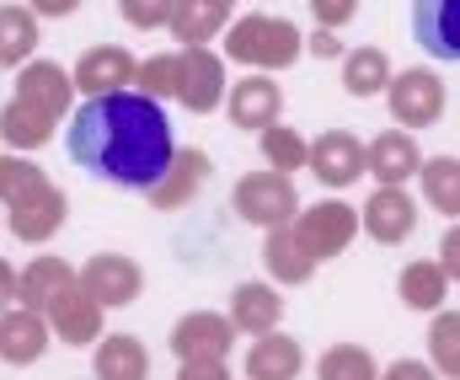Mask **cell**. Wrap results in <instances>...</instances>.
Wrapping results in <instances>:
<instances>
[{"label": "cell", "instance_id": "obj_1", "mask_svg": "<svg viewBox=\"0 0 460 380\" xmlns=\"http://www.w3.org/2000/svg\"><path fill=\"white\" fill-rule=\"evenodd\" d=\"M70 155L92 177H108L118 188H155L177 155L172 124L161 102L139 92H113V97H86L70 119Z\"/></svg>", "mask_w": 460, "mask_h": 380}, {"label": "cell", "instance_id": "obj_2", "mask_svg": "<svg viewBox=\"0 0 460 380\" xmlns=\"http://www.w3.org/2000/svg\"><path fill=\"white\" fill-rule=\"evenodd\" d=\"M226 54L235 65H246L252 75H273V70H289L300 54H305V38L289 16H241L226 38Z\"/></svg>", "mask_w": 460, "mask_h": 380}, {"label": "cell", "instance_id": "obj_3", "mask_svg": "<svg viewBox=\"0 0 460 380\" xmlns=\"http://www.w3.org/2000/svg\"><path fill=\"white\" fill-rule=\"evenodd\" d=\"M230 204H235V215H241L246 225H257V231H279V225H289V220L300 215V188H295V177L262 166V172H246V177L235 182Z\"/></svg>", "mask_w": 460, "mask_h": 380}, {"label": "cell", "instance_id": "obj_4", "mask_svg": "<svg viewBox=\"0 0 460 380\" xmlns=\"http://www.w3.org/2000/svg\"><path fill=\"white\" fill-rule=\"evenodd\" d=\"M385 108H391V119H396L402 128H429V124L445 119L450 92H445V81H439L434 70L412 65V70L391 75V86H385Z\"/></svg>", "mask_w": 460, "mask_h": 380}, {"label": "cell", "instance_id": "obj_5", "mask_svg": "<svg viewBox=\"0 0 460 380\" xmlns=\"http://www.w3.org/2000/svg\"><path fill=\"white\" fill-rule=\"evenodd\" d=\"M289 231H295V242L316 257V262H327V257L348 252V242L358 236V209L343 204V199H322V204L300 209L289 220Z\"/></svg>", "mask_w": 460, "mask_h": 380}, {"label": "cell", "instance_id": "obj_6", "mask_svg": "<svg viewBox=\"0 0 460 380\" xmlns=\"http://www.w3.org/2000/svg\"><path fill=\"white\" fill-rule=\"evenodd\" d=\"M177 102L188 113H215L226 102V59L215 49H177Z\"/></svg>", "mask_w": 460, "mask_h": 380}, {"label": "cell", "instance_id": "obj_7", "mask_svg": "<svg viewBox=\"0 0 460 380\" xmlns=\"http://www.w3.org/2000/svg\"><path fill=\"white\" fill-rule=\"evenodd\" d=\"M75 278H81V289H86L102 311L128 305V300L145 289V268H139L128 252H97V257H86V268H75Z\"/></svg>", "mask_w": 460, "mask_h": 380}, {"label": "cell", "instance_id": "obj_8", "mask_svg": "<svg viewBox=\"0 0 460 380\" xmlns=\"http://www.w3.org/2000/svg\"><path fill=\"white\" fill-rule=\"evenodd\" d=\"M16 102H27V108H38L43 119L59 124L70 113V102H75V81H70V70L59 59H27L16 70Z\"/></svg>", "mask_w": 460, "mask_h": 380}, {"label": "cell", "instance_id": "obj_9", "mask_svg": "<svg viewBox=\"0 0 460 380\" xmlns=\"http://www.w3.org/2000/svg\"><path fill=\"white\" fill-rule=\"evenodd\" d=\"M134 75H139V59H134L128 49H118V43L86 49V54L75 59V70H70V81H75L81 97H113V92H128Z\"/></svg>", "mask_w": 460, "mask_h": 380}, {"label": "cell", "instance_id": "obj_10", "mask_svg": "<svg viewBox=\"0 0 460 380\" xmlns=\"http://www.w3.org/2000/svg\"><path fill=\"white\" fill-rule=\"evenodd\" d=\"M305 172H316V182H327V188H353L369 172V150L358 145V134L327 128V134L311 139V166Z\"/></svg>", "mask_w": 460, "mask_h": 380}, {"label": "cell", "instance_id": "obj_11", "mask_svg": "<svg viewBox=\"0 0 460 380\" xmlns=\"http://www.w3.org/2000/svg\"><path fill=\"white\" fill-rule=\"evenodd\" d=\"M358 225L369 231V242L402 247V242H412V231H418V204H412L407 188H375V193L364 199V209H358Z\"/></svg>", "mask_w": 460, "mask_h": 380}, {"label": "cell", "instance_id": "obj_12", "mask_svg": "<svg viewBox=\"0 0 460 380\" xmlns=\"http://www.w3.org/2000/svg\"><path fill=\"white\" fill-rule=\"evenodd\" d=\"M230 343H235V327L220 311H188L177 327H172V354L177 365H199V359H230Z\"/></svg>", "mask_w": 460, "mask_h": 380}, {"label": "cell", "instance_id": "obj_13", "mask_svg": "<svg viewBox=\"0 0 460 380\" xmlns=\"http://www.w3.org/2000/svg\"><path fill=\"white\" fill-rule=\"evenodd\" d=\"M43 322H49V332H54L59 343H75V349H86V343H102V305H97V300L81 289V278L49 300Z\"/></svg>", "mask_w": 460, "mask_h": 380}, {"label": "cell", "instance_id": "obj_14", "mask_svg": "<svg viewBox=\"0 0 460 380\" xmlns=\"http://www.w3.org/2000/svg\"><path fill=\"white\" fill-rule=\"evenodd\" d=\"M65 188H54V182H43V188H32L27 199H16L11 209H5V225H11V236L16 242H27V247H38V242H49L59 225H65Z\"/></svg>", "mask_w": 460, "mask_h": 380}, {"label": "cell", "instance_id": "obj_15", "mask_svg": "<svg viewBox=\"0 0 460 380\" xmlns=\"http://www.w3.org/2000/svg\"><path fill=\"white\" fill-rule=\"evenodd\" d=\"M364 150H369V177H375L380 188H407V177L423 172V150H418L412 128H385V134H375Z\"/></svg>", "mask_w": 460, "mask_h": 380}, {"label": "cell", "instance_id": "obj_16", "mask_svg": "<svg viewBox=\"0 0 460 380\" xmlns=\"http://www.w3.org/2000/svg\"><path fill=\"white\" fill-rule=\"evenodd\" d=\"M49 343H54V332H49V322H43V311H27V305H11V311H0V359L5 365H38L43 354H49Z\"/></svg>", "mask_w": 460, "mask_h": 380}, {"label": "cell", "instance_id": "obj_17", "mask_svg": "<svg viewBox=\"0 0 460 380\" xmlns=\"http://www.w3.org/2000/svg\"><path fill=\"white\" fill-rule=\"evenodd\" d=\"M279 316H284V295H279L273 284L246 278V284L230 289V327H235V332L268 338V332H279Z\"/></svg>", "mask_w": 460, "mask_h": 380}, {"label": "cell", "instance_id": "obj_18", "mask_svg": "<svg viewBox=\"0 0 460 380\" xmlns=\"http://www.w3.org/2000/svg\"><path fill=\"white\" fill-rule=\"evenodd\" d=\"M279 113H284V92H279L273 75H246V81L230 86V124L235 128L262 134V128L279 124Z\"/></svg>", "mask_w": 460, "mask_h": 380}, {"label": "cell", "instance_id": "obj_19", "mask_svg": "<svg viewBox=\"0 0 460 380\" xmlns=\"http://www.w3.org/2000/svg\"><path fill=\"white\" fill-rule=\"evenodd\" d=\"M412 38L434 59H460V0H412Z\"/></svg>", "mask_w": 460, "mask_h": 380}, {"label": "cell", "instance_id": "obj_20", "mask_svg": "<svg viewBox=\"0 0 460 380\" xmlns=\"http://www.w3.org/2000/svg\"><path fill=\"white\" fill-rule=\"evenodd\" d=\"M204 182H209V155L204 150H177L172 166H166V177L150 188V204L155 209H182V204L199 199Z\"/></svg>", "mask_w": 460, "mask_h": 380}, {"label": "cell", "instance_id": "obj_21", "mask_svg": "<svg viewBox=\"0 0 460 380\" xmlns=\"http://www.w3.org/2000/svg\"><path fill=\"white\" fill-rule=\"evenodd\" d=\"M230 22V5L226 0H177L172 5V22L166 32L182 43V49H209V38H220Z\"/></svg>", "mask_w": 460, "mask_h": 380}, {"label": "cell", "instance_id": "obj_22", "mask_svg": "<svg viewBox=\"0 0 460 380\" xmlns=\"http://www.w3.org/2000/svg\"><path fill=\"white\" fill-rule=\"evenodd\" d=\"M75 284V268L65 262V257L43 252L32 257L22 273H16V305H27V311H49V300L59 295V289H70Z\"/></svg>", "mask_w": 460, "mask_h": 380}, {"label": "cell", "instance_id": "obj_23", "mask_svg": "<svg viewBox=\"0 0 460 380\" xmlns=\"http://www.w3.org/2000/svg\"><path fill=\"white\" fill-rule=\"evenodd\" d=\"M396 295H402V305H407V311H423V316H434V311H445L450 273L439 268V257H418V262H407V268H402V278H396Z\"/></svg>", "mask_w": 460, "mask_h": 380}, {"label": "cell", "instance_id": "obj_24", "mask_svg": "<svg viewBox=\"0 0 460 380\" xmlns=\"http://www.w3.org/2000/svg\"><path fill=\"white\" fill-rule=\"evenodd\" d=\"M92 376L97 380H150V349L134 332H108L92 354Z\"/></svg>", "mask_w": 460, "mask_h": 380}, {"label": "cell", "instance_id": "obj_25", "mask_svg": "<svg viewBox=\"0 0 460 380\" xmlns=\"http://www.w3.org/2000/svg\"><path fill=\"white\" fill-rule=\"evenodd\" d=\"M305 370V349L284 332H268L246 349V380H300Z\"/></svg>", "mask_w": 460, "mask_h": 380}, {"label": "cell", "instance_id": "obj_26", "mask_svg": "<svg viewBox=\"0 0 460 380\" xmlns=\"http://www.w3.org/2000/svg\"><path fill=\"white\" fill-rule=\"evenodd\" d=\"M262 268L273 273V284H305L316 273V257L295 242L289 225H279V231H262Z\"/></svg>", "mask_w": 460, "mask_h": 380}, {"label": "cell", "instance_id": "obj_27", "mask_svg": "<svg viewBox=\"0 0 460 380\" xmlns=\"http://www.w3.org/2000/svg\"><path fill=\"white\" fill-rule=\"evenodd\" d=\"M391 59H385V49H348L343 54V92L348 97H385V86H391Z\"/></svg>", "mask_w": 460, "mask_h": 380}, {"label": "cell", "instance_id": "obj_28", "mask_svg": "<svg viewBox=\"0 0 460 380\" xmlns=\"http://www.w3.org/2000/svg\"><path fill=\"white\" fill-rule=\"evenodd\" d=\"M38 54V16L27 5H0V70H22Z\"/></svg>", "mask_w": 460, "mask_h": 380}, {"label": "cell", "instance_id": "obj_29", "mask_svg": "<svg viewBox=\"0 0 460 380\" xmlns=\"http://www.w3.org/2000/svg\"><path fill=\"white\" fill-rule=\"evenodd\" d=\"M418 182H423V204L429 209L460 220V155H423Z\"/></svg>", "mask_w": 460, "mask_h": 380}, {"label": "cell", "instance_id": "obj_30", "mask_svg": "<svg viewBox=\"0 0 460 380\" xmlns=\"http://www.w3.org/2000/svg\"><path fill=\"white\" fill-rule=\"evenodd\" d=\"M0 139L16 150V155H27V150H43L49 139H54V119H43L38 108H27V102H5L0 108Z\"/></svg>", "mask_w": 460, "mask_h": 380}, {"label": "cell", "instance_id": "obj_31", "mask_svg": "<svg viewBox=\"0 0 460 380\" xmlns=\"http://www.w3.org/2000/svg\"><path fill=\"white\" fill-rule=\"evenodd\" d=\"M257 150H262V161H268L273 172H284V177H295L300 166H311V139L295 134L289 124L262 128V134H257Z\"/></svg>", "mask_w": 460, "mask_h": 380}, {"label": "cell", "instance_id": "obj_32", "mask_svg": "<svg viewBox=\"0 0 460 380\" xmlns=\"http://www.w3.org/2000/svg\"><path fill=\"white\" fill-rule=\"evenodd\" d=\"M429 365L445 380H460V311L429 316Z\"/></svg>", "mask_w": 460, "mask_h": 380}, {"label": "cell", "instance_id": "obj_33", "mask_svg": "<svg viewBox=\"0 0 460 380\" xmlns=\"http://www.w3.org/2000/svg\"><path fill=\"white\" fill-rule=\"evenodd\" d=\"M316 380H380V365L364 343H332L316 365Z\"/></svg>", "mask_w": 460, "mask_h": 380}, {"label": "cell", "instance_id": "obj_34", "mask_svg": "<svg viewBox=\"0 0 460 380\" xmlns=\"http://www.w3.org/2000/svg\"><path fill=\"white\" fill-rule=\"evenodd\" d=\"M49 177H43V166L38 161H27V155H0V209H11L16 199H27L32 188H43Z\"/></svg>", "mask_w": 460, "mask_h": 380}, {"label": "cell", "instance_id": "obj_35", "mask_svg": "<svg viewBox=\"0 0 460 380\" xmlns=\"http://www.w3.org/2000/svg\"><path fill=\"white\" fill-rule=\"evenodd\" d=\"M134 92L150 97V102L177 97V54H155V59H145L139 75H134Z\"/></svg>", "mask_w": 460, "mask_h": 380}, {"label": "cell", "instance_id": "obj_36", "mask_svg": "<svg viewBox=\"0 0 460 380\" xmlns=\"http://www.w3.org/2000/svg\"><path fill=\"white\" fill-rule=\"evenodd\" d=\"M172 5H177V0H118L123 22H128V27H145V32H150V27H166V22H172Z\"/></svg>", "mask_w": 460, "mask_h": 380}, {"label": "cell", "instance_id": "obj_37", "mask_svg": "<svg viewBox=\"0 0 460 380\" xmlns=\"http://www.w3.org/2000/svg\"><path fill=\"white\" fill-rule=\"evenodd\" d=\"M305 5H311V16H316L322 27H332V32L358 16V0H305Z\"/></svg>", "mask_w": 460, "mask_h": 380}, {"label": "cell", "instance_id": "obj_38", "mask_svg": "<svg viewBox=\"0 0 460 380\" xmlns=\"http://www.w3.org/2000/svg\"><path fill=\"white\" fill-rule=\"evenodd\" d=\"M380 380H439V370L429 359H396V365L380 370Z\"/></svg>", "mask_w": 460, "mask_h": 380}, {"label": "cell", "instance_id": "obj_39", "mask_svg": "<svg viewBox=\"0 0 460 380\" xmlns=\"http://www.w3.org/2000/svg\"><path fill=\"white\" fill-rule=\"evenodd\" d=\"M439 268L450 273V284H460V220L445 231V242H439Z\"/></svg>", "mask_w": 460, "mask_h": 380}, {"label": "cell", "instance_id": "obj_40", "mask_svg": "<svg viewBox=\"0 0 460 380\" xmlns=\"http://www.w3.org/2000/svg\"><path fill=\"white\" fill-rule=\"evenodd\" d=\"M177 380H230L226 359H199V365H177Z\"/></svg>", "mask_w": 460, "mask_h": 380}, {"label": "cell", "instance_id": "obj_41", "mask_svg": "<svg viewBox=\"0 0 460 380\" xmlns=\"http://www.w3.org/2000/svg\"><path fill=\"white\" fill-rule=\"evenodd\" d=\"M311 49H316V59H343L348 49H343V38L332 32V27H322L316 38H311Z\"/></svg>", "mask_w": 460, "mask_h": 380}, {"label": "cell", "instance_id": "obj_42", "mask_svg": "<svg viewBox=\"0 0 460 380\" xmlns=\"http://www.w3.org/2000/svg\"><path fill=\"white\" fill-rule=\"evenodd\" d=\"M27 11H32V16H75L81 0H27Z\"/></svg>", "mask_w": 460, "mask_h": 380}, {"label": "cell", "instance_id": "obj_43", "mask_svg": "<svg viewBox=\"0 0 460 380\" xmlns=\"http://www.w3.org/2000/svg\"><path fill=\"white\" fill-rule=\"evenodd\" d=\"M16 305V268L0 257V311H11Z\"/></svg>", "mask_w": 460, "mask_h": 380}, {"label": "cell", "instance_id": "obj_44", "mask_svg": "<svg viewBox=\"0 0 460 380\" xmlns=\"http://www.w3.org/2000/svg\"><path fill=\"white\" fill-rule=\"evenodd\" d=\"M226 5H235V0H226Z\"/></svg>", "mask_w": 460, "mask_h": 380}, {"label": "cell", "instance_id": "obj_45", "mask_svg": "<svg viewBox=\"0 0 460 380\" xmlns=\"http://www.w3.org/2000/svg\"><path fill=\"white\" fill-rule=\"evenodd\" d=\"M0 220H5V215H0Z\"/></svg>", "mask_w": 460, "mask_h": 380}]
</instances>
